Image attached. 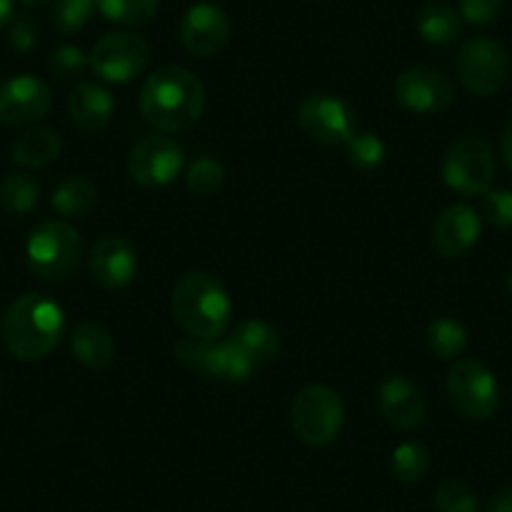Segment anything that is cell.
<instances>
[{"label":"cell","instance_id":"cell-17","mask_svg":"<svg viewBox=\"0 0 512 512\" xmlns=\"http://www.w3.org/2000/svg\"><path fill=\"white\" fill-rule=\"evenodd\" d=\"M91 279L103 289H123L139 274V254L123 236H103L88 256Z\"/></svg>","mask_w":512,"mask_h":512},{"label":"cell","instance_id":"cell-23","mask_svg":"<svg viewBox=\"0 0 512 512\" xmlns=\"http://www.w3.org/2000/svg\"><path fill=\"white\" fill-rule=\"evenodd\" d=\"M229 339L256 364V367L272 362L279 354V347H282V344H279L277 329L269 327L262 319H246V322H241Z\"/></svg>","mask_w":512,"mask_h":512},{"label":"cell","instance_id":"cell-12","mask_svg":"<svg viewBox=\"0 0 512 512\" xmlns=\"http://www.w3.org/2000/svg\"><path fill=\"white\" fill-rule=\"evenodd\" d=\"M186 164L184 146L169 134H149L139 139L128 154V174L144 189L169 186Z\"/></svg>","mask_w":512,"mask_h":512},{"label":"cell","instance_id":"cell-9","mask_svg":"<svg viewBox=\"0 0 512 512\" xmlns=\"http://www.w3.org/2000/svg\"><path fill=\"white\" fill-rule=\"evenodd\" d=\"M495 176V154L482 136L465 134L447 149L442 161V179L462 196H482L490 191Z\"/></svg>","mask_w":512,"mask_h":512},{"label":"cell","instance_id":"cell-31","mask_svg":"<svg viewBox=\"0 0 512 512\" xmlns=\"http://www.w3.org/2000/svg\"><path fill=\"white\" fill-rule=\"evenodd\" d=\"M224 179V164L219 159H214V156H199L189 166V171H186V184H189L191 194L196 196H214L224 186Z\"/></svg>","mask_w":512,"mask_h":512},{"label":"cell","instance_id":"cell-24","mask_svg":"<svg viewBox=\"0 0 512 512\" xmlns=\"http://www.w3.org/2000/svg\"><path fill=\"white\" fill-rule=\"evenodd\" d=\"M98 204V186L88 176H68L53 191L51 206L68 219H83Z\"/></svg>","mask_w":512,"mask_h":512},{"label":"cell","instance_id":"cell-32","mask_svg":"<svg viewBox=\"0 0 512 512\" xmlns=\"http://www.w3.org/2000/svg\"><path fill=\"white\" fill-rule=\"evenodd\" d=\"M435 507L440 512H480V500L465 480L450 477L437 485Z\"/></svg>","mask_w":512,"mask_h":512},{"label":"cell","instance_id":"cell-26","mask_svg":"<svg viewBox=\"0 0 512 512\" xmlns=\"http://www.w3.org/2000/svg\"><path fill=\"white\" fill-rule=\"evenodd\" d=\"M427 344L430 352L440 359H457L467 347L465 324L452 317L432 319L427 327Z\"/></svg>","mask_w":512,"mask_h":512},{"label":"cell","instance_id":"cell-3","mask_svg":"<svg viewBox=\"0 0 512 512\" xmlns=\"http://www.w3.org/2000/svg\"><path fill=\"white\" fill-rule=\"evenodd\" d=\"M171 312L186 337L219 339L231 322V299L216 277L189 272L176 282Z\"/></svg>","mask_w":512,"mask_h":512},{"label":"cell","instance_id":"cell-11","mask_svg":"<svg viewBox=\"0 0 512 512\" xmlns=\"http://www.w3.org/2000/svg\"><path fill=\"white\" fill-rule=\"evenodd\" d=\"M304 136L322 146H347L357 134V113L344 98L334 93H312L297 111Z\"/></svg>","mask_w":512,"mask_h":512},{"label":"cell","instance_id":"cell-21","mask_svg":"<svg viewBox=\"0 0 512 512\" xmlns=\"http://www.w3.org/2000/svg\"><path fill=\"white\" fill-rule=\"evenodd\" d=\"M462 16L445 0H427L417 11V33L430 46H450L462 36Z\"/></svg>","mask_w":512,"mask_h":512},{"label":"cell","instance_id":"cell-41","mask_svg":"<svg viewBox=\"0 0 512 512\" xmlns=\"http://www.w3.org/2000/svg\"><path fill=\"white\" fill-rule=\"evenodd\" d=\"M505 284H507V292L512 294V264H510V269H507V274H505Z\"/></svg>","mask_w":512,"mask_h":512},{"label":"cell","instance_id":"cell-6","mask_svg":"<svg viewBox=\"0 0 512 512\" xmlns=\"http://www.w3.org/2000/svg\"><path fill=\"white\" fill-rule=\"evenodd\" d=\"M455 71L462 86L477 98H490L510 81L512 61L500 41L487 36H475L465 41L457 51Z\"/></svg>","mask_w":512,"mask_h":512},{"label":"cell","instance_id":"cell-28","mask_svg":"<svg viewBox=\"0 0 512 512\" xmlns=\"http://www.w3.org/2000/svg\"><path fill=\"white\" fill-rule=\"evenodd\" d=\"M392 475L402 482H420L430 472V450L420 442H402L392 452Z\"/></svg>","mask_w":512,"mask_h":512},{"label":"cell","instance_id":"cell-19","mask_svg":"<svg viewBox=\"0 0 512 512\" xmlns=\"http://www.w3.org/2000/svg\"><path fill=\"white\" fill-rule=\"evenodd\" d=\"M68 116L88 134L103 131L113 118V96L101 83L81 81L68 96Z\"/></svg>","mask_w":512,"mask_h":512},{"label":"cell","instance_id":"cell-33","mask_svg":"<svg viewBox=\"0 0 512 512\" xmlns=\"http://www.w3.org/2000/svg\"><path fill=\"white\" fill-rule=\"evenodd\" d=\"M480 216L495 229H512V191L490 189L482 194Z\"/></svg>","mask_w":512,"mask_h":512},{"label":"cell","instance_id":"cell-4","mask_svg":"<svg viewBox=\"0 0 512 512\" xmlns=\"http://www.w3.org/2000/svg\"><path fill=\"white\" fill-rule=\"evenodd\" d=\"M83 259V239L68 221H43L26 241V264L41 282H63Z\"/></svg>","mask_w":512,"mask_h":512},{"label":"cell","instance_id":"cell-37","mask_svg":"<svg viewBox=\"0 0 512 512\" xmlns=\"http://www.w3.org/2000/svg\"><path fill=\"white\" fill-rule=\"evenodd\" d=\"M487 512H512V487H502L487 502Z\"/></svg>","mask_w":512,"mask_h":512},{"label":"cell","instance_id":"cell-1","mask_svg":"<svg viewBox=\"0 0 512 512\" xmlns=\"http://www.w3.org/2000/svg\"><path fill=\"white\" fill-rule=\"evenodd\" d=\"M206 108V88L184 66H161L141 86L139 111L161 134H181L199 123Z\"/></svg>","mask_w":512,"mask_h":512},{"label":"cell","instance_id":"cell-39","mask_svg":"<svg viewBox=\"0 0 512 512\" xmlns=\"http://www.w3.org/2000/svg\"><path fill=\"white\" fill-rule=\"evenodd\" d=\"M13 18H16V6L13 0H0V31L6 26H11Z\"/></svg>","mask_w":512,"mask_h":512},{"label":"cell","instance_id":"cell-30","mask_svg":"<svg viewBox=\"0 0 512 512\" xmlns=\"http://www.w3.org/2000/svg\"><path fill=\"white\" fill-rule=\"evenodd\" d=\"M96 11L98 0H53V26L61 36H73L91 21Z\"/></svg>","mask_w":512,"mask_h":512},{"label":"cell","instance_id":"cell-15","mask_svg":"<svg viewBox=\"0 0 512 512\" xmlns=\"http://www.w3.org/2000/svg\"><path fill=\"white\" fill-rule=\"evenodd\" d=\"M51 88L46 81L21 73L0 83V123L33 126L51 111Z\"/></svg>","mask_w":512,"mask_h":512},{"label":"cell","instance_id":"cell-14","mask_svg":"<svg viewBox=\"0 0 512 512\" xmlns=\"http://www.w3.org/2000/svg\"><path fill=\"white\" fill-rule=\"evenodd\" d=\"M395 96L412 113H442L455 101V83L430 66H412L397 76Z\"/></svg>","mask_w":512,"mask_h":512},{"label":"cell","instance_id":"cell-40","mask_svg":"<svg viewBox=\"0 0 512 512\" xmlns=\"http://www.w3.org/2000/svg\"><path fill=\"white\" fill-rule=\"evenodd\" d=\"M18 3H23V6L28 8H36V6H46V3H53V0H18Z\"/></svg>","mask_w":512,"mask_h":512},{"label":"cell","instance_id":"cell-25","mask_svg":"<svg viewBox=\"0 0 512 512\" xmlns=\"http://www.w3.org/2000/svg\"><path fill=\"white\" fill-rule=\"evenodd\" d=\"M38 201H41V186L33 176L23 174V171H13V174L3 176V181H0V209L6 214H31Z\"/></svg>","mask_w":512,"mask_h":512},{"label":"cell","instance_id":"cell-16","mask_svg":"<svg viewBox=\"0 0 512 512\" xmlns=\"http://www.w3.org/2000/svg\"><path fill=\"white\" fill-rule=\"evenodd\" d=\"M377 407L382 417L390 422L395 430L412 432L425 425L427 400L422 390L412 379L402 374H390L379 382Z\"/></svg>","mask_w":512,"mask_h":512},{"label":"cell","instance_id":"cell-36","mask_svg":"<svg viewBox=\"0 0 512 512\" xmlns=\"http://www.w3.org/2000/svg\"><path fill=\"white\" fill-rule=\"evenodd\" d=\"M8 43L16 53H31L38 46V21L33 16H16L8 31Z\"/></svg>","mask_w":512,"mask_h":512},{"label":"cell","instance_id":"cell-18","mask_svg":"<svg viewBox=\"0 0 512 512\" xmlns=\"http://www.w3.org/2000/svg\"><path fill=\"white\" fill-rule=\"evenodd\" d=\"M482 216L467 204H452L432 224V249L445 259H460L480 241Z\"/></svg>","mask_w":512,"mask_h":512},{"label":"cell","instance_id":"cell-8","mask_svg":"<svg viewBox=\"0 0 512 512\" xmlns=\"http://www.w3.org/2000/svg\"><path fill=\"white\" fill-rule=\"evenodd\" d=\"M447 397L450 405L460 412L465 420L485 422L495 417L500 410V384L492 374L490 367H485L477 359H457L447 372Z\"/></svg>","mask_w":512,"mask_h":512},{"label":"cell","instance_id":"cell-27","mask_svg":"<svg viewBox=\"0 0 512 512\" xmlns=\"http://www.w3.org/2000/svg\"><path fill=\"white\" fill-rule=\"evenodd\" d=\"M98 11L118 26H146L159 13V0H98Z\"/></svg>","mask_w":512,"mask_h":512},{"label":"cell","instance_id":"cell-20","mask_svg":"<svg viewBox=\"0 0 512 512\" xmlns=\"http://www.w3.org/2000/svg\"><path fill=\"white\" fill-rule=\"evenodd\" d=\"M71 352L83 367L101 372L116 359V339L103 324L81 322L71 334Z\"/></svg>","mask_w":512,"mask_h":512},{"label":"cell","instance_id":"cell-34","mask_svg":"<svg viewBox=\"0 0 512 512\" xmlns=\"http://www.w3.org/2000/svg\"><path fill=\"white\" fill-rule=\"evenodd\" d=\"M48 68H51V73L56 78H61V81H68V78H76V76H81L83 71H86L88 56L78 46H71V43H66V46L56 48V51L51 53Z\"/></svg>","mask_w":512,"mask_h":512},{"label":"cell","instance_id":"cell-22","mask_svg":"<svg viewBox=\"0 0 512 512\" xmlns=\"http://www.w3.org/2000/svg\"><path fill=\"white\" fill-rule=\"evenodd\" d=\"M61 136L46 126H31L26 128L13 144L11 156L18 166L26 169H43V166L53 164L61 156Z\"/></svg>","mask_w":512,"mask_h":512},{"label":"cell","instance_id":"cell-10","mask_svg":"<svg viewBox=\"0 0 512 512\" xmlns=\"http://www.w3.org/2000/svg\"><path fill=\"white\" fill-rule=\"evenodd\" d=\"M149 58L151 48L144 38L131 31H113L98 38L88 56V66L101 81L128 83L146 71Z\"/></svg>","mask_w":512,"mask_h":512},{"label":"cell","instance_id":"cell-29","mask_svg":"<svg viewBox=\"0 0 512 512\" xmlns=\"http://www.w3.org/2000/svg\"><path fill=\"white\" fill-rule=\"evenodd\" d=\"M387 159V144L377 134L357 131L347 141V161L359 171H374Z\"/></svg>","mask_w":512,"mask_h":512},{"label":"cell","instance_id":"cell-38","mask_svg":"<svg viewBox=\"0 0 512 512\" xmlns=\"http://www.w3.org/2000/svg\"><path fill=\"white\" fill-rule=\"evenodd\" d=\"M500 156L507 164V169L512 171V118L505 123V128H502L500 134Z\"/></svg>","mask_w":512,"mask_h":512},{"label":"cell","instance_id":"cell-35","mask_svg":"<svg viewBox=\"0 0 512 512\" xmlns=\"http://www.w3.org/2000/svg\"><path fill=\"white\" fill-rule=\"evenodd\" d=\"M507 0H460V16L470 26H492L505 11Z\"/></svg>","mask_w":512,"mask_h":512},{"label":"cell","instance_id":"cell-13","mask_svg":"<svg viewBox=\"0 0 512 512\" xmlns=\"http://www.w3.org/2000/svg\"><path fill=\"white\" fill-rule=\"evenodd\" d=\"M231 38V21L216 3L201 0L181 16L179 41L191 56L209 58L224 51Z\"/></svg>","mask_w":512,"mask_h":512},{"label":"cell","instance_id":"cell-7","mask_svg":"<svg viewBox=\"0 0 512 512\" xmlns=\"http://www.w3.org/2000/svg\"><path fill=\"white\" fill-rule=\"evenodd\" d=\"M176 362L204 379L241 384L254 374L256 364L231 339L184 337L174 344Z\"/></svg>","mask_w":512,"mask_h":512},{"label":"cell","instance_id":"cell-5","mask_svg":"<svg viewBox=\"0 0 512 512\" xmlns=\"http://www.w3.org/2000/svg\"><path fill=\"white\" fill-rule=\"evenodd\" d=\"M292 430L304 445H332L344 427V402L332 387L307 384L294 395L289 407Z\"/></svg>","mask_w":512,"mask_h":512},{"label":"cell","instance_id":"cell-2","mask_svg":"<svg viewBox=\"0 0 512 512\" xmlns=\"http://www.w3.org/2000/svg\"><path fill=\"white\" fill-rule=\"evenodd\" d=\"M66 327L61 304L46 294H23L3 317V342L21 362H41L58 347Z\"/></svg>","mask_w":512,"mask_h":512}]
</instances>
